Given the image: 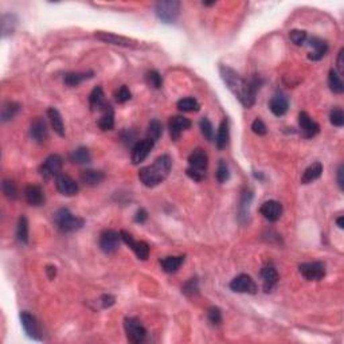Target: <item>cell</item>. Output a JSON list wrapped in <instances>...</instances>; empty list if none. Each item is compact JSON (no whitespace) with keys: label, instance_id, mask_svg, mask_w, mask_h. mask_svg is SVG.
Returning <instances> with one entry per match:
<instances>
[{"label":"cell","instance_id":"6da1fadb","mask_svg":"<svg viewBox=\"0 0 344 344\" xmlns=\"http://www.w3.org/2000/svg\"><path fill=\"white\" fill-rule=\"evenodd\" d=\"M219 74L225 82V85L227 86V89L237 97V100L245 108L249 109L254 105L257 89H259V82H257V80L252 82L246 81L240 73L226 65L219 66Z\"/></svg>","mask_w":344,"mask_h":344},{"label":"cell","instance_id":"7a4b0ae2","mask_svg":"<svg viewBox=\"0 0 344 344\" xmlns=\"http://www.w3.org/2000/svg\"><path fill=\"white\" fill-rule=\"evenodd\" d=\"M172 168V159L170 155H162L148 167H143L139 171V179L145 187H156L163 183L170 175Z\"/></svg>","mask_w":344,"mask_h":344},{"label":"cell","instance_id":"3957f363","mask_svg":"<svg viewBox=\"0 0 344 344\" xmlns=\"http://www.w3.org/2000/svg\"><path fill=\"white\" fill-rule=\"evenodd\" d=\"M208 167L207 153L203 149L196 148L191 152L189 156V167H187V175L195 181H202L206 178V171Z\"/></svg>","mask_w":344,"mask_h":344},{"label":"cell","instance_id":"277c9868","mask_svg":"<svg viewBox=\"0 0 344 344\" xmlns=\"http://www.w3.org/2000/svg\"><path fill=\"white\" fill-rule=\"evenodd\" d=\"M54 222L62 233H73V231H77L85 225V221L81 217L71 214L67 208H61V210L57 211Z\"/></svg>","mask_w":344,"mask_h":344},{"label":"cell","instance_id":"5b68a950","mask_svg":"<svg viewBox=\"0 0 344 344\" xmlns=\"http://www.w3.org/2000/svg\"><path fill=\"white\" fill-rule=\"evenodd\" d=\"M157 18L164 23H174L180 14V2L178 0H160L155 6Z\"/></svg>","mask_w":344,"mask_h":344},{"label":"cell","instance_id":"8992f818","mask_svg":"<svg viewBox=\"0 0 344 344\" xmlns=\"http://www.w3.org/2000/svg\"><path fill=\"white\" fill-rule=\"evenodd\" d=\"M124 329H125L126 339L132 344H140L144 341L147 336V329L136 317H125L124 320Z\"/></svg>","mask_w":344,"mask_h":344},{"label":"cell","instance_id":"52a82bcc","mask_svg":"<svg viewBox=\"0 0 344 344\" xmlns=\"http://www.w3.org/2000/svg\"><path fill=\"white\" fill-rule=\"evenodd\" d=\"M63 168V160L60 155H50L39 167V174L45 180L60 176Z\"/></svg>","mask_w":344,"mask_h":344},{"label":"cell","instance_id":"ba28073f","mask_svg":"<svg viewBox=\"0 0 344 344\" xmlns=\"http://www.w3.org/2000/svg\"><path fill=\"white\" fill-rule=\"evenodd\" d=\"M94 37H96L98 41L104 42V43L120 46V47H128V48H139V47H140V43H139L137 41H135V39L122 37V35H117V34H113V33H107V31H97V33L94 34Z\"/></svg>","mask_w":344,"mask_h":344},{"label":"cell","instance_id":"9c48e42d","mask_svg":"<svg viewBox=\"0 0 344 344\" xmlns=\"http://www.w3.org/2000/svg\"><path fill=\"white\" fill-rule=\"evenodd\" d=\"M299 270L301 276L308 281H320L326 277V263L322 261L301 263Z\"/></svg>","mask_w":344,"mask_h":344},{"label":"cell","instance_id":"30bf717a","mask_svg":"<svg viewBox=\"0 0 344 344\" xmlns=\"http://www.w3.org/2000/svg\"><path fill=\"white\" fill-rule=\"evenodd\" d=\"M120 235H121V241H124V244H126L129 246L132 250L135 252V254L137 255V258L139 259H145L149 257V252H151V248H149V245L144 241H136L132 235H130L128 231L125 230H121L120 231Z\"/></svg>","mask_w":344,"mask_h":344},{"label":"cell","instance_id":"8fae6325","mask_svg":"<svg viewBox=\"0 0 344 344\" xmlns=\"http://www.w3.org/2000/svg\"><path fill=\"white\" fill-rule=\"evenodd\" d=\"M120 241H121V235L120 233L115 231V230H104L100 234V249L107 254H113L119 250Z\"/></svg>","mask_w":344,"mask_h":344},{"label":"cell","instance_id":"7c38bea8","mask_svg":"<svg viewBox=\"0 0 344 344\" xmlns=\"http://www.w3.org/2000/svg\"><path fill=\"white\" fill-rule=\"evenodd\" d=\"M230 289L237 293H249L255 295L257 293V284L248 274H240L230 282Z\"/></svg>","mask_w":344,"mask_h":344},{"label":"cell","instance_id":"4fadbf2b","mask_svg":"<svg viewBox=\"0 0 344 344\" xmlns=\"http://www.w3.org/2000/svg\"><path fill=\"white\" fill-rule=\"evenodd\" d=\"M153 145H155V141H152L151 139H144V140L137 141L136 144L134 145V148H132V152H130L132 163L137 166L141 162H144L148 157L152 149H153Z\"/></svg>","mask_w":344,"mask_h":344},{"label":"cell","instance_id":"5bb4252c","mask_svg":"<svg viewBox=\"0 0 344 344\" xmlns=\"http://www.w3.org/2000/svg\"><path fill=\"white\" fill-rule=\"evenodd\" d=\"M299 125L301 134L305 139H312L320 132V125L308 115L307 112H300L299 115Z\"/></svg>","mask_w":344,"mask_h":344},{"label":"cell","instance_id":"9a60e30c","mask_svg":"<svg viewBox=\"0 0 344 344\" xmlns=\"http://www.w3.org/2000/svg\"><path fill=\"white\" fill-rule=\"evenodd\" d=\"M56 187L58 190V193H61L65 196H74L80 191V187H78L74 179L65 174H61L60 176H57Z\"/></svg>","mask_w":344,"mask_h":344},{"label":"cell","instance_id":"2e32d148","mask_svg":"<svg viewBox=\"0 0 344 344\" xmlns=\"http://www.w3.org/2000/svg\"><path fill=\"white\" fill-rule=\"evenodd\" d=\"M282 211H284L282 210V204L277 202V200H267L259 207V213L269 222H276V221L281 218Z\"/></svg>","mask_w":344,"mask_h":344},{"label":"cell","instance_id":"e0dca14e","mask_svg":"<svg viewBox=\"0 0 344 344\" xmlns=\"http://www.w3.org/2000/svg\"><path fill=\"white\" fill-rule=\"evenodd\" d=\"M168 128H170L171 139L176 141L184 130L191 128V121L189 119L183 117V116H174L168 121Z\"/></svg>","mask_w":344,"mask_h":344},{"label":"cell","instance_id":"ac0fdd59","mask_svg":"<svg viewBox=\"0 0 344 344\" xmlns=\"http://www.w3.org/2000/svg\"><path fill=\"white\" fill-rule=\"evenodd\" d=\"M20 322H22V326L24 331H26V333L31 339L41 340V328H39L37 319L34 317L33 314H30L29 312H22L20 313Z\"/></svg>","mask_w":344,"mask_h":344},{"label":"cell","instance_id":"d6986e66","mask_svg":"<svg viewBox=\"0 0 344 344\" xmlns=\"http://www.w3.org/2000/svg\"><path fill=\"white\" fill-rule=\"evenodd\" d=\"M24 198H26L27 203L34 207L42 206L45 203V193L42 190L41 186L37 184H29L24 189Z\"/></svg>","mask_w":344,"mask_h":344},{"label":"cell","instance_id":"ffe728a7","mask_svg":"<svg viewBox=\"0 0 344 344\" xmlns=\"http://www.w3.org/2000/svg\"><path fill=\"white\" fill-rule=\"evenodd\" d=\"M30 135L33 137V140H35L37 143H45L48 136L47 124H46L45 120L41 119V117L34 119L30 126Z\"/></svg>","mask_w":344,"mask_h":344},{"label":"cell","instance_id":"44dd1931","mask_svg":"<svg viewBox=\"0 0 344 344\" xmlns=\"http://www.w3.org/2000/svg\"><path fill=\"white\" fill-rule=\"evenodd\" d=\"M261 277H262L263 290H265V292H270V290L277 285L278 280H280L278 272L276 270V268L272 267V265H265V267L261 269Z\"/></svg>","mask_w":344,"mask_h":344},{"label":"cell","instance_id":"7402d4cb","mask_svg":"<svg viewBox=\"0 0 344 344\" xmlns=\"http://www.w3.org/2000/svg\"><path fill=\"white\" fill-rule=\"evenodd\" d=\"M309 46H311L313 50L309 52L308 58L312 61H319L322 60L323 57L326 56L327 51H328V43L326 41H323L322 38L312 37L309 39Z\"/></svg>","mask_w":344,"mask_h":344},{"label":"cell","instance_id":"603a6c76","mask_svg":"<svg viewBox=\"0 0 344 344\" xmlns=\"http://www.w3.org/2000/svg\"><path fill=\"white\" fill-rule=\"evenodd\" d=\"M269 108L274 116H277V117L284 116L289 109L288 98H286L284 94H276V96L270 100Z\"/></svg>","mask_w":344,"mask_h":344},{"label":"cell","instance_id":"cb8c5ba5","mask_svg":"<svg viewBox=\"0 0 344 344\" xmlns=\"http://www.w3.org/2000/svg\"><path fill=\"white\" fill-rule=\"evenodd\" d=\"M89 105L92 111H104L108 104L105 102L104 90L101 86H96L89 94Z\"/></svg>","mask_w":344,"mask_h":344},{"label":"cell","instance_id":"d4e9b609","mask_svg":"<svg viewBox=\"0 0 344 344\" xmlns=\"http://www.w3.org/2000/svg\"><path fill=\"white\" fill-rule=\"evenodd\" d=\"M105 179V174L100 170H86L81 174V181L85 186L96 187Z\"/></svg>","mask_w":344,"mask_h":344},{"label":"cell","instance_id":"484cf974","mask_svg":"<svg viewBox=\"0 0 344 344\" xmlns=\"http://www.w3.org/2000/svg\"><path fill=\"white\" fill-rule=\"evenodd\" d=\"M230 140V129H229V120L223 119L219 124L218 134L215 137V144H217V148L223 149L226 148V145L229 144Z\"/></svg>","mask_w":344,"mask_h":344},{"label":"cell","instance_id":"4316f807","mask_svg":"<svg viewBox=\"0 0 344 344\" xmlns=\"http://www.w3.org/2000/svg\"><path fill=\"white\" fill-rule=\"evenodd\" d=\"M18 23V19L14 14H3L0 19V27H2V38H7L14 34Z\"/></svg>","mask_w":344,"mask_h":344},{"label":"cell","instance_id":"83f0119b","mask_svg":"<svg viewBox=\"0 0 344 344\" xmlns=\"http://www.w3.org/2000/svg\"><path fill=\"white\" fill-rule=\"evenodd\" d=\"M183 262H184V255H171V257H166V258L160 259V265H162L166 273L178 272V269L181 267Z\"/></svg>","mask_w":344,"mask_h":344},{"label":"cell","instance_id":"f1b7e54d","mask_svg":"<svg viewBox=\"0 0 344 344\" xmlns=\"http://www.w3.org/2000/svg\"><path fill=\"white\" fill-rule=\"evenodd\" d=\"M47 116L50 122H51V126L52 129H54V132L61 137L65 136V124H63L62 116H61L60 112L57 111L56 108H50L47 111Z\"/></svg>","mask_w":344,"mask_h":344},{"label":"cell","instance_id":"f546056e","mask_svg":"<svg viewBox=\"0 0 344 344\" xmlns=\"http://www.w3.org/2000/svg\"><path fill=\"white\" fill-rule=\"evenodd\" d=\"M323 174V164L316 162L312 166H309L307 170L303 172V176H301V183L303 184H309L312 181L317 180Z\"/></svg>","mask_w":344,"mask_h":344},{"label":"cell","instance_id":"4dcf8cb0","mask_svg":"<svg viewBox=\"0 0 344 344\" xmlns=\"http://www.w3.org/2000/svg\"><path fill=\"white\" fill-rule=\"evenodd\" d=\"M94 73L93 71H88V73H80V71H73V73H66L65 74V78H63V81L66 84L67 86H70V88H75L80 84H82L84 81H88L90 78H93Z\"/></svg>","mask_w":344,"mask_h":344},{"label":"cell","instance_id":"1f68e13d","mask_svg":"<svg viewBox=\"0 0 344 344\" xmlns=\"http://www.w3.org/2000/svg\"><path fill=\"white\" fill-rule=\"evenodd\" d=\"M20 111V105L18 102H14V101H7L2 105V112H0V117H2V121H10L15 117L16 115Z\"/></svg>","mask_w":344,"mask_h":344},{"label":"cell","instance_id":"d6a6232c","mask_svg":"<svg viewBox=\"0 0 344 344\" xmlns=\"http://www.w3.org/2000/svg\"><path fill=\"white\" fill-rule=\"evenodd\" d=\"M71 163L74 164H88L92 162V155L90 151L86 147H80V148L74 149L69 156Z\"/></svg>","mask_w":344,"mask_h":344},{"label":"cell","instance_id":"836d02e7","mask_svg":"<svg viewBox=\"0 0 344 344\" xmlns=\"http://www.w3.org/2000/svg\"><path fill=\"white\" fill-rule=\"evenodd\" d=\"M98 126L102 130H112L115 128V113L111 105H108L104 109V115L98 120Z\"/></svg>","mask_w":344,"mask_h":344},{"label":"cell","instance_id":"e575fe53","mask_svg":"<svg viewBox=\"0 0 344 344\" xmlns=\"http://www.w3.org/2000/svg\"><path fill=\"white\" fill-rule=\"evenodd\" d=\"M328 85L329 89L332 90L335 94H341L344 92V82L341 80V75H339L336 70L331 69L328 74Z\"/></svg>","mask_w":344,"mask_h":344},{"label":"cell","instance_id":"d590c367","mask_svg":"<svg viewBox=\"0 0 344 344\" xmlns=\"http://www.w3.org/2000/svg\"><path fill=\"white\" fill-rule=\"evenodd\" d=\"M16 238L20 244H29V221L24 215L19 218L18 229H16Z\"/></svg>","mask_w":344,"mask_h":344},{"label":"cell","instance_id":"8d00e7d4","mask_svg":"<svg viewBox=\"0 0 344 344\" xmlns=\"http://www.w3.org/2000/svg\"><path fill=\"white\" fill-rule=\"evenodd\" d=\"M163 135V125L159 120H151L148 124V130H147V139H151L152 141H157Z\"/></svg>","mask_w":344,"mask_h":344},{"label":"cell","instance_id":"74e56055","mask_svg":"<svg viewBox=\"0 0 344 344\" xmlns=\"http://www.w3.org/2000/svg\"><path fill=\"white\" fill-rule=\"evenodd\" d=\"M178 108L181 112H198L200 109V105L194 97H184L178 101Z\"/></svg>","mask_w":344,"mask_h":344},{"label":"cell","instance_id":"f35d334b","mask_svg":"<svg viewBox=\"0 0 344 344\" xmlns=\"http://www.w3.org/2000/svg\"><path fill=\"white\" fill-rule=\"evenodd\" d=\"M2 191L7 199L15 200L18 198V187H16L15 181L10 180V179H4L2 183Z\"/></svg>","mask_w":344,"mask_h":344},{"label":"cell","instance_id":"ab89813d","mask_svg":"<svg viewBox=\"0 0 344 344\" xmlns=\"http://www.w3.org/2000/svg\"><path fill=\"white\" fill-rule=\"evenodd\" d=\"M199 128H200V132H202V135H203L206 140L211 141L213 139H214V126H213L210 120L203 117V119L200 120V122H199Z\"/></svg>","mask_w":344,"mask_h":344},{"label":"cell","instance_id":"60d3db41","mask_svg":"<svg viewBox=\"0 0 344 344\" xmlns=\"http://www.w3.org/2000/svg\"><path fill=\"white\" fill-rule=\"evenodd\" d=\"M230 179V170L229 166L225 160H221L218 163V168H217V180L219 183H226Z\"/></svg>","mask_w":344,"mask_h":344},{"label":"cell","instance_id":"b9f144b4","mask_svg":"<svg viewBox=\"0 0 344 344\" xmlns=\"http://www.w3.org/2000/svg\"><path fill=\"white\" fill-rule=\"evenodd\" d=\"M329 121L333 126L341 128L344 125V113L340 108H333L329 115Z\"/></svg>","mask_w":344,"mask_h":344},{"label":"cell","instance_id":"7bdbcfd3","mask_svg":"<svg viewBox=\"0 0 344 344\" xmlns=\"http://www.w3.org/2000/svg\"><path fill=\"white\" fill-rule=\"evenodd\" d=\"M145 78H147V82H148L149 85H151L152 88H155V89H160V88L163 86V77H162L160 73H157L156 70L148 71L147 75H145Z\"/></svg>","mask_w":344,"mask_h":344},{"label":"cell","instance_id":"ee69618b","mask_svg":"<svg viewBox=\"0 0 344 344\" xmlns=\"http://www.w3.org/2000/svg\"><path fill=\"white\" fill-rule=\"evenodd\" d=\"M250 202H252V193L249 190H245L244 194H242V199H241V217H249V206H250Z\"/></svg>","mask_w":344,"mask_h":344},{"label":"cell","instance_id":"f6af8a7d","mask_svg":"<svg viewBox=\"0 0 344 344\" xmlns=\"http://www.w3.org/2000/svg\"><path fill=\"white\" fill-rule=\"evenodd\" d=\"M207 319L213 326H219L222 323V312H221V309L218 307L208 308Z\"/></svg>","mask_w":344,"mask_h":344},{"label":"cell","instance_id":"bcb514c9","mask_svg":"<svg viewBox=\"0 0 344 344\" xmlns=\"http://www.w3.org/2000/svg\"><path fill=\"white\" fill-rule=\"evenodd\" d=\"M289 38H290V41L296 46H303L307 42L308 35L307 31L304 30H292L289 33Z\"/></svg>","mask_w":344,"mask_h":344},{"label":"cell","instance_id":"7dc6e473","mask_svg":"<svg viewBox=\"0 0 344 344\" xmlns=\"http://www.w3.org/2000/svg\"><path fill=\"white\" fill-rule=\"evenodd\" d=\"M181 290H183L184 295H187V296H190V297L196 295L198 290H199V286H198V280H196V278H191V280H189V281L183 285Z\"/></svg>","mask_w":344,"mask_h":344},{"label":"cell","instance_id":"c3c4849f","mask_svg":"<svg viewBox=\"0 0 344 344\" xmlns=\"http://www.w3.org/2000/svg\"><path fill=\"white\" fill-rule=\"evenodd\" d=\"M132 98V93L128 89V86L122 85L117 92H116V101L120 104H124L126 101H129Z\"/></svg>","mask_w":344,"mask_h":344},{"label":"cell","instance_id":"681fc988","mask_svg":"<svg viewBox=\"0 0 344 344\" xmlns=\"http://www.w3.org/2000/svg\"><path fill=\"white\" fill-rule=\"evenodd\" d=\"M252 129L255 135H258V136H265L268 132L267 125L263 124V121L261 119H255L252 124Z\"/></svg>","mask_w":344,"mask_h":344},{"label":"cell","instance_id":"f907efd6","mask_svg":"<svg viewBox=\"0 0 344 344\" xmlns=\"http://www.w3.org/2000/svg\"><path fill=\"white\" fill-rule=\"evenodd\" d=\"M100 303L101 305H102V308H109L116 303V299L115 296H112V295H104V296H101Z\"/></svg>","mask_w":344,"mask_h":344},{"label":"cell","instance_id":"816d5d0a","mask_svg":"<svg viewBox=\"0 0 344 344\" xmlns=\"http://www.w3.org/2000/svg\"><path fill=\"white\" fill-rule=\"evenodd\" d=\"M148 219V213L144 210V208H139L135 215V222L137 223H144L145 221Z\"/></svg>","mask_w":344,"mask_h":344},{"label":"cell","instance_id":"f5cc1de1","mask_svg":"<svg viewBox=\"0 0 344 344\" xmlns=\"http://www.w3.org/2000/svg\"><path fill=\"white\" fill-rule=\"evenodd\" d=\"M343 56H344V48H340V51L337 54V70H339V75H341L344 73V62H343Z\"/></svg>","mask_w":344,"mask_h":344},{"label":"cell","instance_id":"db71d44e","mask_svg":"<svg viewBox=\"0 0 344 344\" xmlns=\"http://www.w3.org/2000/svg\"><path fill=\"white\" fill-rule=\"evenodd\" d=\"M343 174H344V166H340V167H339V170H337V184H339V187H340L341 191L344 190Z\"/></svg>","mask_w":344,"mask_h":344},{"label":"cell","instance_id":"11a10c76","mask_svg":"<svg viewBox=\"0 0 344 344\" xmlns=\"http://www.w3.org/2000/svg\"><path fill=\"white\" fill-rule=\"evenodd\" d=\"M46 273H47L48 278H50V280H52V278L56 277L57 268L52 267V265H48V267H46Z\"/></svg>","mask_w":344,"mask_h":344},{"label":"cell","instance_id":"9f6ffc18","mask_svg":"<svg viewBox=\"0 0 344 344\" xmlns=\"http://www.w3.org/2000/svg\"><path fill=\"white\" fill-rule=\"evenodd\" d=\"M336 223H337V226H339V229H343V227H344V217H339V218L336 219Z\"/></svg>","mask_w":344,"mask_h":344},{"label":"cell","instance_id":"6f0895ef","mask_svg":"<svg viewBox=\"0 0 344 344\" xmlns=\"http://www.w3.org/2000/svg\"><path fill=\"white\" fill-rule=\"evenodd\" d=\"M215 2H203V6H214Z\"/></svg>","mask_w":344,"mask_h":344}]
</instances>
